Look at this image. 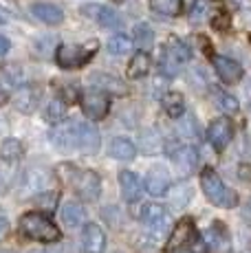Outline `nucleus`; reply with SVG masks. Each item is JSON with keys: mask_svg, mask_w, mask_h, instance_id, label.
<instances>
[{"mask_svg": "<svg viewBox=\"0 0 251 253\" xmlns=\"http://www.w3.org/2000/svg\"><path fill=\"white\" fill-rule=\"evenodd\" d=\"M201 187L211 205H216L220 209L238 207V194H236L229 185H225V181L216 174L214 168H205L201 172Z\"/></svg>", "mask_w": 251, "mask_h": 253, "instance_id": "1", "label": "nucleus"}, {"mask_svg": "<svg viewBox=\"0 0 251 253\" xmlns=\"http://www.w3.org/2000/svg\"><path fill=\"white\" fill-rule=\"evenodd\" d=\"M25 157V143L20 139H4L0 145V159L4 163H18Z\"/></svg>", "mask_w": 251, "mask_h": 253, "instance_id": "26", "label": "nucleus"}, {"mask_svg": "<svg viewBox=\"0 0 251 253\" xmlns=\"http://www.w3.org/2000/svg\"><path fill=\"white\" fill-rule=\"evenodd\" d=\"M90 84H93V88L104 90L106 95H128V88H126L124 82L115 75H108V73H95V75H90Z\"/></svg>", "mask_w": 251, "mask_h": 253, "instance_id": "20", "label": "nucleus"}, {"mask_svg": "<svg viewBox=\"0 0 251 253\" xmlns=\"http://www.w3.org/2000/svg\"><path fill=\"white\" fill-rule=\"evenodd\" d=\"M245 216H247L249 220H251V201L247 203V207H245Z\"/></svg>", "mask_w": 251, "mask_h": 253, "instance_id": "40", "label": "nucleus"}, {"mask_svg": "<svg viewBox=\"0 0 251 253\" xmlns=\"http://www.w3.org/2000/svg\"><path fill=\"white\" fill-rule=\"evenodd\" d=\"M231 139H234V126H231L229 119L220 117V119H214L209 124V128H207V141H209L218 152H223L227 145L231 143Z\"/></svg>", "mask_w": 251, "mask_h": 253, "instance_id": "14", "label": "nucleus"}, {"mask_svg": "<svg viewBox=\"0 0 251 253\" xmlns=\"http://www.w3.org/2000/svg\"><path fill=\"white\" fill-rule=\"evenodd\" d=\"M20 233L29 240L36 242H46V245H53V242H60L62 233L57 229V225L51 220L46 213L42 211H29L20 218Z\"/></svg>", "mask_w": 251, "mask_h": 253, "instance_id": "2", "label": "nucleus"}, {"mask_svg": "<svg viewBox=\"0 0 251 253\" xmlns=\"http://www.w3.org/2000/svg\"><path fill=\"white\" fill-rule=\"evenodd\" d=\"M161 106H163V110H166V115L172 117V119H181V117L185 115V97L178 90L166 92V95L161 97Z\"/></svg>", "mask_w": 251, "mask_h": 253, "instance_id": "24", "label": "nucleus"}, {"mask_svg": "<svg viewBox=\"0 0 251 253\" xmlns=\"http://www.w3.org/2000/svg\"><path fill=\"white\" fill-rule=\"evenodd\" d=\"M82 13H84L86 18H90V20H95L99 27H104V29H113V31H117V29L124 27V18L119 16L115 9L106 7V4L86 2V4H82Z\"/></svg>", "mask_w": 251, "mask_h": 253, "instance_id": "8", "label": "nucleus"}, {"mask_svg": "<svg viewBox=\"0 0 251 253\" xmlns=\"http://www.w3.org/2000/svg\"><path fill=\"white\" fill-rule=\"evenodd\" d=\"M9 236V220L4 216H0V242Z\"/></svg>", "mask_w": 251, "mask_h": 253, "instance_id": "38", "label": "nucleus"}, {"mask_svg": "<svg viewBox=\"0 0 251 253\" xmlns=\"http://www.w3.org/2000/svg\"><path fill=\"white\" fill-rule=\"evenodd\" d=\"M64 117H66V101H62L60 97L51 99V101H49V106H46V110H44V119H46V124H51V126H60L62 121H64Z\"/></svg>", "mask_w": 251, "mask_h": 253, "instance_id": "30", "label": "nucleus"}, {"mask_svg": "<svg viewBox=\"0 0 251 253\" xmlns=\"http://www.w3.org/2000/svg\"><path fill=\"white\" fill-rule=\"evenodd\" d=\"M150 66H152V60H150V53H143V51H137L132 55L128 64V77L130 80H141L150 73Z\"/></svg>", "mask_w": 251, "mask_h": 253, "instance_id": "25", "label": "nucleus"}, {"mask_svg": "<svg viewBox=\"0 0 251 253\" xmlns=\"http://www.w3.org/2000/svg\"><path fill=\"white\" fill-rule=\"evenodd\" d=\"M216 106H218L220 110H223L225 115H231V113H238V99H236L234 95H229V92L225 90H218L216 92Z\"/></svg>", "mask_w": 251, "mask_h": 253, "instance_id": "33", "label": "nucleus"}, {"mask_svg": "<svg viewBox=\"0 0 251 253\" xmlns=\"http://www.w3.org/2000/svg\"><path fill=\"white\" fill-rule=\"evenodd\" d=\"M42 92H44V88L40 84H22L13 95V108L22 115H33L40 108Z\"/></svg>", "mask_w": 251, "mask_h": 253, "instance_id": "9", "label": "nucleus"}, {"mask_svg": "<svg viewBox=\"0 0 251 253\" xmlns=\"http://www.w3.org/2000/svg\"><path fill=\"white\" fill-rule=\"evenodd\" d=\"M38 203H42V207H44L46 211H53L57 205V192L55 189H49V192L40 194V196H38Z\"/></svg>", "mask_w": 251, "mask_h": 253, "instance_id": "36", "label": "nucleus"}, {"mask_svg": "<svg viewBox=\"0 0 251 253\" xmlns=\"http://www.w3.org/2000/svg\"><path fill=\"white\" fill-rule=\"evenodd\" d=\"M108 154L117 161H132L137 157V145L126 137H115L108 145Z\"/></svg>", "mask_w": 251, "mask_h": 253, "instance_id": "23", "label": "nucleus"}, {"mask_svg": "<svg viewBox=\"0 0 251 253\" xmlns=\"http://www.w3.org/2000/svg\"><path fill=\"white\" fill-rule=\"evenodd\" d=\"M106 48H108L110 55H126V53H130V48H132V40H130L126 33H115V36H110Z\"/></svg>", "mask_w": 251, "mask_h": 253, "instance_id": "32", "label": "nucleus"}, {"mask_svg": "<svg viewBox=\"0 0 251 253\" xmlns=\"http://www.w3.org/2000/svg\"><path fill=\"white\" fill-rule=\"evenodd\" d=\"M183 64H185V62H183L167 44H163L161 55H159V69H161L163 75L166 77H176L178 73L183 71Z\"/></svg>", "mask_w": 251, "mask_h": 253, "instance_id": "22", "label": "nucleus"}, {"mask_svg": "<svg viewBox=\"0 0 251 253\" xmlns=\"http://www.w3.org/2000/svg\"><path fill=\"white\" fill-rule=\"evenodd\" d=\"M29 253H44V251H40V249H36V251H29Z\"/></svg>", "mask_w": 251, "mask_h": 253, "instance_id": "42", "label": "nucleus"}, {"mask_svg": "<svg viewBox=\"0 0 251 253\" xmlns=\"http://www.w3.org/2000/svg\"><path fill=\"white\" fill-rule=\"evenodd\" d=\"M71 126H73L75 150H80L82 154H97L101 148V137L95 126H90L88 121H71Z\"/></svg>", "mask_w": 251, "mask_h": 253, "instance_id": "7", "label": "nucleus"}, {"mask_svg": "<svg viewBox=\"0 0 251 253\" xmlns=\"http://www.w3.org/2000/svg\"><path fill=\"white\" fill-rule=\"evenodd\" d=\"M132 44H137V48H141L143 53H148V48L154 44V31L150 24L141 22L132 29Z\"/></svg>", "mask_w": 251, "mask_h": 253, "instance_id": "28", "label": "nucleus"}, {"mask_svg": "<svg viewBox=\"0 0 251 253\" xmlns=\"http://www.w3.org/2000/svg\"><path fill=\"white\" fill-rule=\"evenodd\" d=\"M150 9L159 16L176 18L183 11V0H150Z\"/></svg>", "mask_w": 251, "mask_h": 253, "instance_id": "29", "label": "nucleus"}, {"mask_svg": "<svg viewBox=\"0 0 251 253\" xmlns=\"http://www.w3.org/2000/svg\"><path fill=\"white\" fill-rule=\"evenodd\" d=\"M4 253H11V251H4Z\"/></svg>", "mask_w": 251, "mask_h": 253, "instance_id": "43", "label": "nucleus"}, {"mask_svg": "<svg viewBox=\"0 0 251 253\" xmlns=\"http://www.w3.org/2000/svg\"><path fill=\"white\" fill-rule=\"evenodd\" d=\"M4 22H7V18H4V16H0V24H4Z\"/></svg>", "mask_w": 251, "mask_h": 253, "instance_id": "41", "label": "nucleus"}, {"mask_svg": "<svg viewBox=\"0 0 251 253\" xmlns=\"http://www.w3.org/2000/svg\"><path fill=\"white\" fill-rule=\"evenodd\" d=\"M80 106L88 119L101 121L110 113V95H106L104 90H97L90 86V88H86L80 95Z\"/></svg>", "mask_w": 251, "mask_h": 253, "instance_id": "6", "label": "nucleus"}, {"mask_svg": "<svg viewBox=\"0 0 251 253\" xmlns=\"http://www.w3.org/2000/svg\"><path fill=\"white\" fill-rule=\"evenodd\" d=\"M167 196H170V203L178 209H183L187 205V203L192 201V187L187 183H176L172 185V189L167 192Z\"/></svg>", "mask_w": 251, "mask_h": 253, "instance_id": "31", "label": "nucleus"}, {"mask_svg": "<svg viewBox=\"0 0 251 253\" xmlns=\"http://www.w3.org/2000/svg\"><path fill=\"white\" fill-rule=\"evenodd\" d=\"M22 82H25V73L18 64H0V106L7 104L11 95H16Z\"/></svg>", "mask_w": 251, "mask_h": 253, "instance_id": "10", "label": "nucleus"}, {"mask_svg": "<svg viewBox=\"0 0 251 253\" xmlns=\"http://www.w3.org/2000/svg\"><path fill=\"white\" fill-rule=\"evenodd\" d=\"M143 189H146L150 196H166L170 192V176L163 168H154L148 172L146 183H143Z\"/></svg>", "mask_w": 251, "mask_h": 253, "instance_id": "19", "label": "nucleus"}, {"mask_svg": "<svg viewBox=\"0 0 251 253\" xmlns=\"http://www.w3.org/2000/svg\"><path fill=\"white\" fill-rule=\"evenodd\" d=\"M211 27H214L216 31H225V29L229 27V18H227L225 13H218V16L211 20Z\"/></svg>", "mask_w": 251, "mask_h": 253, "instance_id": "37", "label": "nucleus"}, {"mask_svg": "<svg viewBox=\"0 0 251 253\" xmlns=\"http://www.w3.org/2000/svg\"><path fill=\"white\" fill-rule=\"evenodd\" d=\"M167 154L174 161V165L181 169L183 174L192 172L199 165V150L190 143H172L167 145Z\"/></svg>", "mask_w": 251, "mask_h": 253, "instance_id": "11", "label": "nucleus"}, {"mask_svg": "<svg viewBox=\"0 0 251 253\" xmlns=\"http://www.w3.org/2000/svg\"><path fill=\"white\" fill-rule=\"evenodd\" d=\"M159 145H161V141H159L157 134H154L152 130H146V132H143V137H141V148L146 150L148 154H152Z\"/></svg>", "mask_w": 251, "mask_h": 253, "instance_id": "35", "label": "nucleus"}, {"mask_svg": "<svg viewBox=\"0 0 251 253\" xmlns=\"http://www.w3.org/2000/svg\"><path fill=\"white\" fill-rule=\"evenodd\" d=\"M9 48H11V42L7 40L4 36H0V57H4L9 53Z\"/></svg>", "mask_w": 251, "mask_h": 253, "instance_id": "39", "label": "nucleus"}, {"mask_svg": "<svg viewBox=\"0 0 251 253\" xmlns=\"http://www.w3.org/2000/svg\"><path fill=\"white\" fill-rule=\"evenodd\" d=\"M49 183H51L49 169L33 168L22 176V192H25V196H40V194L49 192Z\"/></svg>", "mask_w": 251, "mask_h": 253, "instance_id": "15", "label": "nucleus"}, {"mask_svg": "<svg viewBox=\"0 0 251 253\" xmlns=\"http://www.w3.org/2000/svg\"><path fill=\"white\" fill-rule=\"evenodd\" d=\"M167 251H192V253H207V245L203 240V236L196 231L194 222L190 218H183L174 225L170 238H167Z\"/></svg>", "mask_w": 251, "mask_h": 253, "instance_id": "3", "label": "nucleus"}, {"mask_svg": "<svg viewBox=\"0 0 251 253\" xmlns=\"http://www.w3.org/2000/svg\"><path fill=\"white\" fill-rule=\"evenodd\" d=\"M119 187H122L126 203H137L143 194L141 178H139L134 172H130V169H122V172H119Z\"/></svg>", "mask_w": 251, "mask_h": 253, "instance_id": "18", "label": "nucleus"}, {"mask_svg": "<svg viewBox=\"0 0 251 253\" xmlns=\"http://www.w3.org/2000/svg\"><path fill=\"white\" fill-rule=\"evenodd\" d=\"M69 181H71L75 194L82 198V201L93 203V201H97V198H99V194H101V178H99L97 172H93V169H75L73 168Z\"/></svg>", "mask_w": 251, "mask_h": 253, "instance_id": "5", "label": "nucleus"}, {"mask_svg": "<svg viewBox=\"0 0 251 253\" xmlns=\"http://www.w3.org/2000/svg\"><path fill=\"white\" fill-rule=\"evenodd\" d=\"M141 220L152 233H163L170 227V211L159 203H148L141 209Z\"/></svg>", "mask_w": 251, "mask_h": 253, "instance_id": "12", "label": "nucleus"}, {"mask_svg": "<svg viewBox=\"0 0 251 253\" xmlns=\"http://www.w3.org/2000/svg\"><path fill=\"white\" fill-rule=\"evenodd\" d=\"M211 66H214L216 75L220 77V82H223V84H229V86L238 84L245 75L243 66L227 55H211Z\"/></svg>", "mask_w": 251, "mask_h": 253, "instance_id": "13", "label": "nucleus"}, {"mask_svg": "<svg viewBox=\"0 0 251 253\" xmlns=\"http://www.w3.org/2000/svg\"><path fill=\"white\" fill-rule=\"evenodd\" d=\"M29 11H31V16L36 20H40L42 24H49V27H57V24L64 22V11L53 2H33Z\"/></svg>", "mask_w": 251, "mask_h": 253, "instance_id": "17", "label": "nucleus"}, {"mask_svg": "<svg viewBox=\"0 0 251 253\" xmlns=\"http://www.w3.org/2000/svg\"><path fill=\"white\" fill-rule=\"evenodd\" d=\"M209 0H194V4H192V13H190V20L192 22H203L207 20V16H209Z\"/></svg>", "mask_w": 251, "mask_h": 253, "instance_id": "34", "label": "nucleus"}, {"mask_svg": "<svg viewBox=\"0 0 251 253\" xmlns=\"http://www.w3.org/2000/svg\"><path fill=\"white\" fill-rule=\"evenodd\" d=\"M82 249L84 253H104L106 249V233L95 222H86L82 229Z\"/></svg>", "mask_w": 251, "mask_h": 253, "instance_id": "16", "label": "nucleus"}, {"mask_svg": "<svg viewBox=\"0 0 251 253\" xmlns=\"http://www.w3.org/2000/svg\"><path fill=\"white\" fill-rule=\"evenodd\" d=\"M207 245V251H227L229 249V231L223 222H214V225L207 229V233L203 236Z\"/></svg>", "mask_w": 251, "mask_h": 253, "instance_id": "21", "label": "nucleus"}, {"mask_svg": "<svg viewBox=\"0 0 251 253\" xmlns=\"http://www.w3.org/2000/svg\"><path fill=\"white\" fill-rule=\"evenodd\" d=\"M84 216H86V211L80 203L69 201L62 205V220H64L66 227H80L84 222Z\"/></svg>", "mask_w": 251, "mask_h": 253, "instance_id": "27", "label": "nucleus"}, {"mask_svg": "<svg viewBox=\"0 0 251 253\" xmlns=\"http://www.w3.org/2000/svg\"><path fill=\"white\" fill-rule=\"evenodd\" d=\"M97 40H90L86 44H57L55 46V62L60 69L73 71L86 66L97 53Z\"/></svg>", "mask_w": 251, "mask_h": 253, "instance_id": "4", "label": "nucleus"}]
</instances>
